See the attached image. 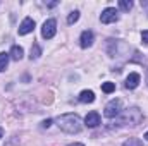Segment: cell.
<instances>
[{"label": "cell", "mask_w": 148, "mask_h": 146, "mask_svg": "<svg viewBox=\"0 0 148 146\" xmlns=\"http://www.w3.org/2000/svg\"><path fill=\"white\" fill-rule=\"evenodd\" d=\"M55 122H57L59 129L67 134H77L83 129V122L77 113H62L55 119Z\"/></svg>", "instance_id": "6da1fadb"}, {"label": "cell", "mask_w": 148, "mask_h": 146, "mask_svg": "<svg viewBox=\"0 0 148 146\" xmlns=\"http://www.w3.org/2000/svg\"><path fill=\"white\" fill-rule=\"evenodd\" d=\"M141 120H143V113L138 107H131V108L122 110L121 115H119V122L124 124V126H138Z\"/></svg>", "instance_id": "7a4b0ae2"}, {"label": "cell", "mask_w": 148, "mask_h": 146, "mask_svg": "<svg viewBox=\"0 0 148 146\" xmlns=\"http://www.w3.org/2000/svg\"><path fill=\"white\" fill-rule=\"evenodd\" d=\"M121 112H122V102H121V100H110V102L107 103L103 113H105V117L114 119V117H119Z\"/></svg>", "instance_id": "3957f363"}, {"label": "cell", "mask_w": 148, "mask_h": 146, "mask_svg": "<svg viewBox=\"0 0 148 146\" xmlns=\"http://www.w3.org/2000/svg\"><path fill=\"white\" fill-rule=\"evenodd\" d=\"M55 33H57V23H55V19H47L43 23V26H41V36L45 38V40H52V38L55 36Z\"/></svg>", "instance_id": "277c9868"}, {"label": "cell", "mask_w": 148, "mask_h": 146, "mask_svg": "<svg viewBox=\"0 0 148 146\" xmlns=\"http://www.w3.org/2000/svg\"><path fill=\"white\" fill-rule=\"evenodd\" d=\"M119 19V14H117V10L114 9V7H107L102 14H100V21L103 23V24H110V23H115Z\"/></svg>", "instance_id": "5b68a950"}, {"label": "cell", "mask_w": 148, "mask_h": 146, "mask_svg": "<svg viewBox=\"0 0 148 146\" xmlns=\"http://www.w3.org/2000/svg\"><path fill=\"white\" fill-rule=\"evenodd\" d=\"M33 29H35V21H33L31 17H26V19L21 23V26H19V35H21V36L29 35V33H33Z\"/></svg>", "instance_id": "8992f818"}, {"label": "cell", "mask_w": 148, "mask_h": 146, "mask_svg": "<svg viewBox=\"0 0 148 146\" xmlns=\"http://www.w3.org/2000/svg\"><path fill=\"white\" fill-rule=\"evenodd\" d=\"M84 126L86 127H98L100 126V115H98V112H90L84 117Z\"/></svg>", "instance_id": "52a82bcc"}, {"label": "cell", "mask_w": 148, "mask_h": 146, "mask_svg": "<svg viewBox=\"0 0 148 146\" xmlns=\"http://www.w3.org/2000/svg\"><path fill=\"white\" fill-rule=\"evenodd\" d=\"M93 33L90 31V29H86V31H83L81 33V38H79V45H81V48H88V46H91L93 45Z\"/></svg>", "instance_id": "ba28073f"}, {"label": "cell", "mask_w": 148, "mask_h": 146, "mask_svg": "<svg viewBox=\"0 0 148 146\" xmlns=\"http://www.w3.org/2000/svg\"><path fill=\"white\" fill-rule=\"evenodd\" d=\"M140 81H141V76H140V74L131 72L126 77V88H127V89H134V88L140 84Z\"/></svg>", "instance_id": "9c48e42d"}, {"label": "cell", "mask_w": 148, "mask_h": 146, "mask_svg": "<svg viewBox=\"0 0 148 146\" xmlns=\"http://www.w3.org/2000/svg\"><path fill=\"white\" fill-rule=\"evenodd\" d=\"M79 102L81 103H93L95 102V93L91 89H84L79 93Z\"/></svg>", "instance_id": "30bf717a"}, {"label": "cell", "mask_w": 148, "mask_h": 146, "mask_svg": "<svg viewBox=\"0 0 148 146\" xmlns=\"http://www.w3.org/2000/svg\"><path fill=\"white\" fill-rule=\"evenodd\" d=\"M14 60H21L23 59V55H24V50H23V46H19V45H14L12 48H10V53H9Z\"/></svg>", "instance_id": "8fae6325"}, {"label": "cell", "mask_w": 148, "mask_h": 146, "mask_svg": "<svg viewBox=\"0 0 148 146\" xmlns=\"http://www.w3.org/2000/svg\"><path fill=\"white\" fill-rule=\"evenodd\" d=\"M9 59H10V55H9V53L0 52V72L7 69V65H9Z\"/></svg>", "instance_id": "7c38bea8"}, {"label": "cell", "mask_w": 148, "mask_h": 146, "mask_svg": "<svg viewBox=\"0 0 148 146\" xmlns=\"http://www.w3.org/2000/svg\"><path fill=\"white\" fill-rule=\"evenodd\" d=\"M40 55H41V48H40L38 43H35V45L31 46V55H29V59H31V60H36Z\"/></svg>", "instance_id": "4fadbf2b"}, {"label": "cell", "mask_w": 148, "mask_h": 146, "mask_svg": "<svg viewBox=\"0 0 148 146\" xmlns=\"http://www.w3.org/2000/svg\"><path fill=\"white\" fill-rule=\"evenodd\" d=\"M119 7H121L124 12H129V10L133 9V2H131V0H121V2H119Z\"/></svg>", "instance_id": "5bb4252c"}, {"label": "cell", "mask_w": 148, "mask_h": 146, "mask_svg": "<svg viewBox=\"0 0 148 146\" xmlns=\"http://www.w3.org/2000/svg\"><path fill=\"white\" fill-rule=\"evenodd\" d=\"M122 146H143L141 143V139H138V138H129L127 141H124Z\"/></svg>", "instance_id": "9a60e30c"}, {"label": "cell", "mask_w": 148, "mask_h": 146, "mask_svg": "<svg viewBox=\"0 0 148 146\" xmlns=\"http://www.w3.org/2000/svg\"><path fill=\"white\" fill-rule=\"evenodd\" d=\"M115 89V84L114 83H102V91L103 93H112Z\"/></svg>", "instance_id": "2e32d148"}, {"label": "cell", "mask_w": 148, "mask_h": 146, "mask_svg": "<svg viewBox=\"0 0 148 146\" xmlns=\"http://www.w3.org/2000/svg\"><path fill=\"white\" fill-rule=\"evenodd\" d=\"M77 19H79V12H77V10H74V12H71V14L67 16V24H74Z\"/></svg>", "instance_id": "e0dca14e"}, {"label": "cell", "mask_w": 148, "mask_h": 146, "mask_svg": "<svg viewBox=\"0 0 148 146\" xmlns=\"http://www.w3.org/2000/svg\"><path fill=\"white\" fill-rule=\"evenodd\" d=\"M5 146H19V139L14 136V138H10V139L7 141V145H5Z\"/></svg>", "instance_id": "ac0fdd59"}, {"label": "cell", "mask_w": 148, "mask_h": 146, "mask_svg": "<svg viewBox=\"0 0 148 146\" xmlns=\"http://www.w3.org/2000/svg\"><path fill=\"white\" fill-rule=\"evenodd\" d=\"M141 41H143L145 45H148V31H143V33H141Z\"/></svg>", "instance_id": "d6986e66"}, {"label": "cell", "mask_w": 148, "mask_h": 146, "mask_svg": "<svg viewBox=\"0 0 148 146\" xmlns=\"http://www.w3.org/2000/svg\"><path fill=\"white\" fill-rule=\"evenodd\" d=\"M50 126H52V120L50 119H47V120L41 122V127H50Z\"/></svg>", "instance_id": "ffe728a7"}, {"label": "cell", "mask_w": 148, "mask_h": 146, "mask_svg": "<svg viewBox=\"0 0 148 146\" xmlns=\"http://www.w3.org/2000/svg\"><path fill=\"white\" fill-rule=\"evenodd\" d=\"M69 146H84L83 143H74V145H69Z\"/></svg>", "instance_id": "44dd1931"}, {"label": "cell", "mask_w": 148, "mask_h": 146, "mask_svg": "<svg viewBox=\"0 0 148 146\" xmlns=\"http://www.w3.org/2000/svg\"><path fill=\"white\" fill-rule=\"evenodd\" d=\"M0 138H3V129L0 127Z\"/></svg>", "instance_id": "7402d4cb"}, {"label": "cell", "mask_w": 148, "mask_h": 146, "mask_svg": "<svg viewBox=\"0 0 148 146\" xmlns=\"http://www.w3.org/2000/svg\"><path fill=\"white\" fill-rule=\"evenodd\" d=\"M145 139H147V141H148V131H147V132H145Z\"/></svg>", "instance_id": "603a6c76"}, {"label": "cell", "mask_w": 148, "mask_h": 146, "mask_svg": "<svg viewBox=\"0 0 148 146\" xmlns=\"http://www.w3.org/2000/svg\"><path fill=\"white\" fill-rule=\"evenodd\" d=\"M147 84H148V71H147Z\"/></svg>", "instance_id": "cb8c5ba5"}]
</instances>
